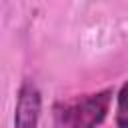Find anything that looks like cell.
I'll return each mask as SVG.
<instances>
[{"label": "cell", "mask_w": 128, "mask_h": 128, "mask_svg": "<svg viewBox=\"0 0 128 128\" xmlns=\"http://www.w3.org/2000/svg\"><path fill=\"white\" fill-rule=\"evenodd\" d=\"M112 98L114 88H104L58 102L54 106V124L56 128H98L110 112Z\"/></svg>", "instance_id": "6da1fadb"}, {"label": "cell", "mask_w": 128, "mask_h": 128, "mask_svg": "<svg viewBox=\"0 0 128 128\" xmlns=\"http://www.w3.org/2000/svg\"><path fill=\"white\" fill-rule=\"evenodd\" d=\"M42 116V94L32 80H24L16 92L12 128H38Z\"/></svg>", "instance_id": "7a4b0ae2"}, {"label": "cell", "mask_w": 128, "mask_h": 128, "mask_svg": "<svg viewBox=\"0 0 128 128\" xmlns=\"http://www.w3.org/2000/svg\"><path fill=\"white\" fill-rule=\"evenodd\" d=\"M124 96H126V82L116 92V124L118 128H126V112H124Z\"/></svg>", "instance_id": "3957f363"}]
</instances>
